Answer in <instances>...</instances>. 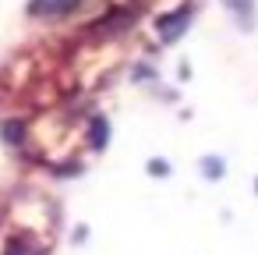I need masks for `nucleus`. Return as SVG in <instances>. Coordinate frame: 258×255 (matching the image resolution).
<instances>
[{"label":"nucleus","mask_w":258,"mask_h":255,"mask_svg":"<svg viewBox=\"0 0 258 255\" xmlns=\"http://www.w3.org/2000/svg\"><path fill=\"white\" fill-rule=\"evenodd\" d=\"M0 220H4V206H0Z\"/></svg>","instance_id":"obj_9"},{"label":"nucleus","mask_w":258,"mask_h":255,"mask_svg":"<svg viewBox=\"0 0 258 255\" xmlns=\"http://www.w3.org/2000/svg\"><path fill=\"white\" fill-rule=\"evenodd\" d=\"M223 8L230 11V18H233V25H237L240 32H251V29H254V22H258L254 0H223Z\"/></svg>","instance_id":"obj_3"},{"label":"nucleus","mask_w":258,"mask_h":255,"mask_svg":"<svg viewBox=\"0 0 258 255\" xmlns=\"http://www.w3.org/2000/svg\"><path fill=\"white\" fill-rule=\"evenodd\" d=\"M4 255H46V248H43V241H39L36 234L22 230V234H15V237L4 244Z\"/></svg>","instance_id":"obj_4"},{"label":"nucleus","mask_w":258,"mask_h":255,"mask_svg":"<svg viewBox=\"0 0 258 255\" xmlns=\"http://www.w3.org/2000/svg\"><path fill=\"white\" fill-rule=\"evenodd\" d=\"M149 174H152V177H166V174H170V163H166V160H149Z\"/></svg>","instance_id":"obj_8"},{"label":"nucleus","mask_w":258,"mask_h":255,"mask_svg":"<svg viewBox=\"0 0 258 255\" xmlns=\"http://www.w3.org/2000/svg\"><path fill=\"white\" fill-rule=\"evenodd\" d=\"M106 142H110V124H106V117H92L89 121V145L99 152V149H106Z\"/></svg>","instance_id":"obj_6"},{"label":"nucleus","mask_w":258,"mask_h":255,"mask_svg":"<svg viewBox=\"0 0 258 255\" xmlns=\"http://www.w3.org/2000/svg\"><path fill=\"white\" fill-rule=\"evenodd\" d=\"M0 138H4V145H11V149H22L29 142V124L18 121V117H8L0 124Z\"/></svg>","instance_id":"obj_5"},{"label":"nucleus","mask_w":258,"mask_h":255,"mask_svg":"<svg viewBox=\"0 0 258 255\" xmlns=\"http://www.w3.org/2000/svg\"><path fill=\"white\" fill-rule=\"evenodd\" d=\"M85 0H29V15L43 18V22H60L68 15H75Z\"/></svg>","instance_id":"obj_2"},{"label":"nucleus","mask_w":258,"mask_h":255,"mask_svg":"<svg viewBox=\"0 0 258 255\" xmlns=\"http://www.w3.org/2000/svg\"><path fill=\"white\" fill-rule=\"evenodd\" d=\"M202 174H205L209 181H219V177L226 174V163H223L219 156H205V160H202Z\"/></svg>","instance_id":"obj_7"},{"label":"nucleus","mask_w":258,"mask_h":255,"mask_svg":"<svg viewBox=\"0 0 258 255\" xmlns=\"http://www.w3.org/2000/svg\"><path fill=\"white\" fill-rule=\"evenodd\" d=\"M187 29H191V4H180V8H173V11H166V15L156 18L159 43H177Z\"/></svg>","instance_id":"obj_1"}]
</instances>
